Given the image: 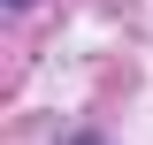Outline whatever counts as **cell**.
<instances>
[{
  "instance_id": "6da1fadb",
  "label": "cell",
  "mask_w": 153,
  "mask_h": 145,
  "mask_svg": "<svg viewBox=\"0 0 153 145\" xmlns=\"http://www.w3.org/2000/svg\"><path fill=\"white\" fill-rule=\"evenodd\" d=\"M8 8H31V0H8Z\"/></svg>"
},
{
  "instance_id": "7a4b0ae2",
  "label": "cell",
  "mask_w": 153,
  "mask_h": 145,
  "mask_svg": "<svg viewBox=\"0 0 153 145\" xmlns=\"http://www.w3.org/2000/svg\"><path fill=\"white\" fill-rule=\"evenodd\" d=\"M76 145H100V138H76Z\"/></svg>"
}]
</instances>
